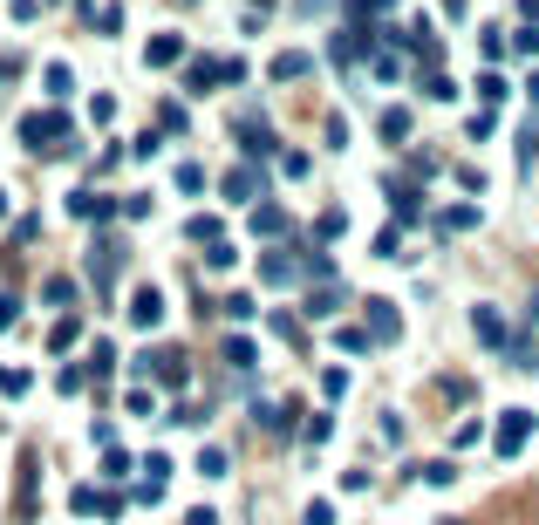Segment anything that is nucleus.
Returning a JSON list of instances; mask_svg holds the SVG:
<instances>
[{
	"label": "nucleus",
	"instance_id": "obj_15",
	"mask_svg": "<svg viewBox=\"0 0 539 525\" xmlns=\"http://www.w3.org/2000/svg\"><path fill=\"white\" fill-rule=\"evenodd\" d=\"M342 280H328V287H321V294H308V314H314V321H328V314H342Z\"/></svg>",
	"mask_w": 539,
	"mask_h": 525
},
{
	"label": "nucleus",
	"instance_id": "obj_3",
	"mask_svg": "<svg viewBox=\"0 0 539 525\" xmlns=\"http://www.w3.org/2000/svg\"><path fill=\"white\" fill-rule=\"evenodd\" d=\"M137 369L144 375H164V389H185V355H178V348H157V355H137Z\"/></svg>",
	"mask_w": 539,
	"mask_h": 525
},
{
	"label": "nucleus",
	"instance_id": "obj_8",
	"mask_svg": "<svg viewBox=\"0 0 539 525\" xmlns=\"http://www.w3.org/2000/svg\"><path fill=\"white\" fill-rule=\"evenodd\" d=\"M246 225H253V239H280V232H287V212H280L273 198H260V205L246 212Z\"/></svg>",
	"mask_w": 539,
	"mask_h": 525
},
{
	"label": "nucleus",
	"instance_id": "obj_32",
	"mask_svg": "<svg viewBox=\"0 0 539 525\" xmlns=\"http://www.w3.org/2000/svg\"><path fill=\"white\" fill-rule=\"evenodd\" d=\"M512 55H526V62H533V55H539V28H519V35H512Z\"/></svg>",
	"mask_w": 539,
	"mask_h": 525
},
{
	"label": "nucleus",
	"instance_id": "obj_44",
	"mask_svg": "<svg viewBox=\"0 0 539 525\" xmlns=\"http://www.w3.org/2000/svg\"><path fill=\"white\" fill-rule=\"evenodd\" d=\"M321 7H328V0H301V14H321Z\"/></svg>",
	"mask_w": 539,
	"mask_h": 525
},
{
	"label": "nucleus",
	"instance_id": "obj_28",
	"mask_svg": "<svg viewBox=\"0 0 539 525\" xmlns=\"http://www.w3.org/2000/svg\"><path fill=\"white\" fill-rule=\"evenodd\" d=\"M424 89H430V96H437V103H451V96H458V82H451V75H444V69H437V75H424Z\"/></svg>",
	"mask_w": 539,
	"mask_h": 525
},
{
	"label": "nucleus",
	"instance_id": "obj_22",
	"mask_svg": "<svg viewBox=\"0 0 539 525\" xmlns=\"http://www.w3.org/2000/svg\"><path fill=\"white\" fill-rule=\"evenodd\" d=\"M335 348H342V355H362V348H369V328H335Z\"/></svg>",
	"mask_w": 539,
	"mask_h": 525
},
{
	"label": "nucleus",
	"instance_id": "obj_31",
	"mask_svg": "<svg viewBox=\"0 0 539 525\" xmlns=\"http://www.w3.org/2000/svg\"><path fill=\"white\" fill-rule=\"evenodd\" d=\"M478 437H485V423H458V430H451V450H471Z\"/></svg>",
	"mask_w": 539,
	"mask_h": 525
},
{
	"label": "nucleus",
	"instance_id": "obj_18",
	"mask_svg": "<svg viewBox=\"0 0 539 525\" xmlns=\"http://www.w3.org/2000/svg\"><path fill=\"white\" fill-rule=\"evenodd\" d=\"M226 471H232V457H226L219 444H205V450H198V478H226Z\"/></svg>",
	"mask_w": 539,
	"mask_h": 525
},
{
	"label": "nucleus",
	"instance_id": "obj_10",
	"mask_svg": "<svg viewBox=\"0 0 539 525\" xmlns=\"http://www.w3.org/2000/svg\"><path fill=\"white\" fill-rule=\"evenodd\" d=\"M226 198H232V205H253V198H260V171H253V164L226 171Z\"/></svg>",
	"mask_w": 539,
	"mask_h": 525
},
{
	"label": "nucleus",
	"instance_id": "obj_16",
	"mask_svg": "<svg viewBox=\"0 0 539 525\" xmlns=\"http://www.w3.org/2000/svg\"><path fill=\"white\" fill-rule=\"evenodd\" d=\"M82 341V321L76 314H69V321H55V328H48V348H55V355H69V348H76Z\"/></svg>",
	"mask_w": 539,
	"mask_h": 525
},
{
	"label": "nucleus",
	"instance_id": "obj_29",
	"mask_svg": "<svg viewBox=\"0 0 539 525\" xmlns=\"http://www.w3.org/2000/svg\"><path fill=\"white\" fill-rule=\"evenodd\" d=\"M0 396H28V369H0Z\"/></svg>",
	"mask_w": 539,
	"mask_h": 525
},
{
	"label": "nucleus",
	"instance_id": "obj_6",
	"mask_svg": "<svg viewBox=\"0 0 539 525\" xmlns=\"http://www.w3.org/2000/svg\"><path fill=\"white\" fill-rule=\"evenodd\" d=\"M471 328H478V341H485V348H512V335H505V314H499V307H471Z\"/></svg>",
	"mask_w": 539,
	"mask_h": 525
},
{
	"label": "nucleus",
	"instance_id": "obj_45",
	"mask_svg": "<svg viewBox=\"0 0 539 525\" xmlns=\"http://www.w3.org/2000/svg\"><path fill=\"white\" fill-rule=\"evenodd\" d=\"M526 96H533V103H539V75H533V82H526Z\"/></svg>",
	"mask_w": 539,
	"mask_h": 525
},
{
	"label": "nucleus",
	"instance_id": "obj_2",
	"mask_svg": "<svg viewBox=\"0 0 539 525\" xmlns=\"http://www.w3.org/2000/svg\"><path fill=\"white\" fill-rule=\"evenodd\" d=\"M526 437H533V410H505L499 430H492V450H499V457H519Z\"/></svg>",
	"mask_w": 539,
	"mask_h": 525
},
{
	"label": "nucleus",
	"instance_id": "obj_27",
	"mask_svg": "<svg viewBox=\"0 0 539 525\" xmlns=\"http://www.w3.org/2000/svg\"><path fill=\"white\" fill-rule=\"evenodd\" d=\"M424 478H430V485H458V464H451V457H437V464H424Z\"/></svg>",
	"mask_w": 539,
	"mask_h": 525
},
{
	"label": "nucleus",
	"instance_id": "obj_37",
	"mask_svg": "<svg viewBox=\"0 0 539 525\" xmlns=\"http://www.w3.org/2000/svg\"><path fill=\"white\" fill-rule=\"evenodd\" d=\"M89 21H96V28H103V35H116V28H123V7H96V14H89Z\"/></svg>",
	"mask_w": 539,
	"mask_h": 525
},
{
	"label": "nucleus",
	"instance_id": "obj_30",
	"mask_svg": "<svg viewBox=\"0 0 539 525\" xmlns=\"http://www.w3.org/2000/svg\"><path fill=\"white\" fill-rule=\"evenodd\" d=\"M328 437H335V416H328V410L308 416V444H328Z\"/></svg>",
	"mask_w": 539,
	"mask_h": 525
},
{
	"label": "nucleus",
	"instance_id": "obj_17",
	"mask_svg": "<svg viewBox=\"0 0 539 525\" xmlns=\"http://www.w3.org/2000/svg\"><path fill=\"white\" fill-rule=\"evenodd\" d=\"M212 82H226V75H219V62H192V69H185V89H192V96H205Z\"/></svg>",
	"mask_w": 539,
	"mask_h": 525
},
{
	"label": "nucleus",
	"instance_id": "obj_25",
	"mask_svg": "<svg viewBox=\"0 0 539 525\" xmlns=\"http://www.w3.org/2000/svg\"><path fill=\"white\" fill-rule=\"evenodd\" d=\"M226 362H232V369H253V341L232 335V341H226Z\"/></svg>",
	"mask_w": 539,
	"mask_h": 525
},
{
	"label": "nucleus",
	"instance_id": "obj_39",
	"mask_svg": "<svg viewBox=\"0 0 539 525\" xmlns=\"http://www.w3.org/2000/svg\"><path fill=\"white\" fill-rule=\"evenodd\" d=\"M321 396H328V403H335V396H348V375L328 369V375H321Z\"/></svg>",
	"mask_w": 539,
	"mask_h": 525
},
{
	"label": "nucleus",
	"instance_id": "obj_7",
	"mask_svg": "<svg viewBox=\"0 0 539 525\" xmlns=\"http://www.w3.org/2000/svg\"><path fill=\"white\" fill-rule=\"evenodd\" d=\"M157 321H164V294L157 287H137L130 294V328H157Z\"/></svg>",
	"mask_w": 539,
	"mask_h": 525
},
{
	"label": "nucleus",
	"instance_id": "obj_1",
	"mask_svg": "<svg viewBox=\"0 0 539 525\" xmlns=\"http://www.w3.org/2000/svg\"><path fill=\"white\" fill-rule=\"evenodd\" d=\"M21 144L28 150H76V137H69V110H35L28 123H21Z\"/></svg>",
	"mask_w": 539,
	"mask_h": 525
},
{
	"label": "nucleus",
	"instance_id": "obj_20",
	"mask_svg": "<svg viewBox=\"0 0 539 525\" xmlns=\"http://www.w3.org/2000/svg\"><path fill=\"white\" fill-rule=\"evenodd\" d=\"M273 75H280V82H301V75H308V55H301V48H287V55L273 62Z\"/></svg>",
	"mask_w": 539,
	"mask_h": 525
},
{
	"label": "nucleus",
	"instance_id": "obj_46",
	"mask_svg": "<svg viewBox=\"0 0 539 525\" xmlns=\"http://www.w3.org/2000/svg\"><path fill=\"white\" fill-rule=\"evenodd\" d=\"M0 219H7V191H0Z\"/></svg>",
	"mask_w": 539,
	"mask_h": 525
},
{
	"label": "nucleus",
	"instance_id": "obj_14",
	"mask_svg": "<svg viewBox=\"0 0 539 525\" xmlns=\"http://www.w3.org/2000/svg\"><path fill=\"white\" fill-rule=\"evenodd\" d=\"M376 130H383V144H410L417 116H410V110H383V123H376Z\"/></svg>",
	"mask_w": 539,
	"mask_h": 525
},
{
	"label": "nucleus",
	"instance_id": "obj_40",
	"mask_svg": "<svg viewBox=\"0 0 539 525\" xmlns=\"http://www.w3.org/2000/svg\"><path fill=\"white\" fill-rule=\"evenodd\" d=\"M314 232H321V239H342L348 219H342V212H321V225H314Z\"/></svg>",
	"mask_w": 539,
	"mask_h": 525
},
{
	"label": "nucleus",
	"instance_id": "obj_5",
	"mask_svg": "<svg viewBox=\"0 0 539 525\" xmlns=\"http://www.w3.org/2000/svg\"><path fill=\"white\" fill-rule=\"evenodd\" d=\"M403 335V314H396V300H369V341H396Z\"/></svg>",
	"mask_w": 539,
	"mask_h": 525
},
{
	"label": "nucleus",
	"instance_id": "obj_24",
	"mask_svg": "<svg viewBox=\"0 0 539 525\" xmlns=\"http://www.w3.org/2000/svg\"><path fill=\"white\" fill-rule=\"evenodd\" d=\"M41 82H48V96H69V89H76V75L62 69V62H48V75H41Z\"/></svg>",
	"mask_w": 539,
	"mask_h": 525
},
{
	"label": "nucleus",
	"instance_id": "obj_4",
	"mask_svg": "<svg viewBox=\"0 0 539 525\" xmlns=\"http://www.w3.org/2000/svg\"><path fill=\"white\" fill-rule=\"evenodd\" d=\"M116 212H123V205H116V198H103V191H69V219H116Z\"/></svg>",
	"mask_w": 539,
	"mask_h": 525
},
{
	"label": "nucleus",
	"instance_id": "obj_11",
	"mask_svg": "<svg viewBox=\"0 0 539 525\" xmlns=\"http://www.w3.org/2000/svg\"><path fill=\"white\" fill-rule=\"evenodd\" d=\"M151 69H178L185 62V35H151V55H144Z\"/></svg>",
	"mask_w": 539,
	"mask_h": 525
},
{
	"label": "nucleus",
	"instance_id": "obj_33",
	"mask_svg": "<svg viewBox=\"0 0 539 525\" xmlns=\"http://www.w3.org/2000/svg\"><path fill=\"white\" fill-rule=\"evenodd\" d=\"M519 157H526V171H533V157H539V123H526V130H519Z\"/></svg>",
	"mask_w": 539,
	"mask_h": 525
},
{
	"label": "nucleus",
	"instance_id": "obj_9",
	"mask_svg": "<svg viewBox=\"0 0 539 525\" xmlns=\"http://www.w3.org/2000/svg\"><path fill=\"white\" fill-rule=\"evenodd\" d=\"M260 280H267V287H294V280H301V260H294V253H267V260H260Z\"/></svg>",
	"mask_w": 539,
	"mask_h": 525
},
{
	"label": "nucleus",
	"instance_id": "obj_26",
	"mask_svg": "<svg viewBox=\"0 0 539 525\" xmlns=\"http://www.w3.org/2000/svg\"><path fill=\"white\" fill-rule=\"evenodd\" d=\"M478 96H485V103H505V75L485 69V75H478Z\"/></svg>",
	"mask_w": 539,
	"mask_h": 525
},
{
	"label": "nucleus",
	"instance_id": "obj_42",
	"mask_svg": "<svg viewBox=\"0 0 539 525\" xmlns=\"http://www.w3.org/2000/svg\"><path fill=\"white\" fill-rule=\"evenodd\" d=\"M14 314H21V300H14V294H0V335L14 328Z\"/></svg>",
	"mask_w": 539,
	"mask_h": 525
},
{
	"label": "nucleus",
	"instance_id": "obj_38",
	"mask_svg": "<svg viewBox=\"0 0 539 525\" xmlns=\"http://www.w3.org/2000/svg\"><path fill=\"white\" fill-rule=\"evenodd\" d=\"M89 369H96V375H110V369H116V348H110V341H96V355H89Z\"/></svg>",
	"mask_w": 539,
	"mask_h": 525
},
{
	"label": "nucleus",
	"instance_id": "obj_34",
	"mask_svg": "<svg viewBox=\"0 0 539 525\" xmlns=\"http://www.w3.org/2000/svg\"><path fill=\"white\" fill-rule=\"evenodd\" d=\"M396 75H403V55H389L383 48V55H376V82H396Z\"/></svg>",
	"mask_w": 539,
	"mask_h": 525
},
{
	"label": "nucleus",
	"instance_id": "obj_35",
	"mask_svg": "<svg viewBox=\"0 0 539 525\" xmlns=\"http://www.w3.org/2000/svg\"><path fill=\"white\" fill-rule=\"evenodd\" d=\"M178 191H192L198 198V191H205V171H198V164H178Z\"/></svg>",
	"mask_w": 539,
	"mask_h": 525
},
{
	"label": "nucleus",
	"instance_id": "obj_41",
	"mask_svg": "<svg viewBox=\"0 0 539 525\" xmlns=\"http://www.w3.org/2000/svg\"><path fill=\"white\" fill-rule=\"evenodd\" d=\"M308 525H335V505H328V498H314V505H308Z\"/></svg>",
	"mask_w": 539,
	"mask_h": 525
},
{
	"label": "nucleus",
	"instance_id": "obj_12",
	"mask_svg": "<svg viewBox=\"0 0 539 525\" xmlns=\"http://www.w3.org/2000/svg\"><path fill=\"white\" fill-rule=\"evenodd\" d=\"M362 48H369V35H362V28H348V35H335L328 55H335V69H355V55H362ZM369 55H376V48H369Z\"/></svg>",
	"mask_w": 539,
	"mask_h": 525
},
{
	"label": "nucleus",
	"instance_id": "obj_19",
	"mask_svg": "<svg viewBox=\"0 0 539 525\" xmlns=\"http://www.w3.org/2000/svg\"><path fill=\"white\" fill-rule=\"evenodd\" d=\"M437 225H444V232H471V225H478V205H451V212H437Z\"/></svg>",
	"mask_w": 539,
	"mask_h": 525
},
{
	"label": "nucleus",
	"instance_id": "obj_36",
	"mask_svg": "<svg viewBox=\"0 0 539 525\" xmlns=\"http://www.w3.org/2000/svg\"><path fill=\"white\" fill-rule=\"evenodd\" d=\"M348 14L355 21H376V14H389V0H348Z\"/></svg>",
	"mask_w": 539,
	"mask_h": 525
},
{
	"label": "nucleus",
	"instance_id": "obj_21",
	"mask_svg": "<svg viewBox=\"0 0 539 525\" xmlns=\"http://www.w3.org/2000/svg\"><path fill=\"white\" fill-rule=\"evenodd\" d=\"M185 232H192L198 246H219V219H212V212H198V219L185 225Z\"/></svg>",
	"mask_w": 539,
	"mask_h": 525
},
{
	"label": "nucleus",
	"instance_id": "obj_43",
	"mask_svg": "<svg viewBox=\"0 0 539 525\" xmlns=\"http://www.w3.org/2000/svg\"><path fill=\"white\" fill-rule=\"evenodd\" d=\"M185 525H219V512H212V505H192V512H185Z\"/></svg>",
	"mask_w": 539,
	"mask_h": 525
},
{
	"label": "nucleus",
	"instance_id": "obj_13",
	"mask_svg": "<svg viewBox=\"0 0 539 525\" xmlns=\"http://www.w3.org/2000/svg\"><path fill=\"white\" fill-rule=\"evenodd\" d=\"M239 144L253 150V157H273V150H280V137H273V123H239Z\"/></svg>",
	"mask_w": 539,
	"mask_h": 525
},
{
	"label": "nucleus",
	"instance_id": "obj_23",
	"mask_svg": "<svg viewBox=\"0 0 539 525\" xmlns=\"http://www.w3.org/2000/svg\"><path fill=\"white\" fill-rule=\"evenodd\" d=\"M492 130H499V116H492V110H478V116H471V123H464V137H471V144H485Z\"/></svg>",
	"mask_w": 539,
	"mask_h": 525
}]
</instances>
